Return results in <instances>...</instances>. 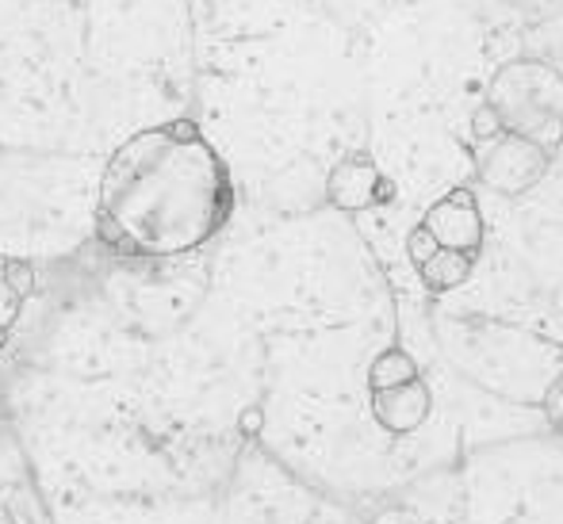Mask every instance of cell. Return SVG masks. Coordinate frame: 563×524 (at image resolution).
Masks as SVG:
<instances>
[{
    "mask_svg": "<svg viewBox=\"0 0 563 524\" xmlns=\"http://www.w3.org/2000/svg\"><path fill=\"white\" fill-rule=\"evenodd\" d=\"M544 406H549V417L563 428V379L549 391V402H544Z\"/></svg>",
    "mask_w": 563,
    "mask_h": 524,
    "instance_id": "13",
    "label": "cell"
},
{
    "mask_svg": "<svg viewBox=\"0 0 563 524\" xmlns=\"http://www.w3.org/2000/svg\"><path fill=\"white\" fill-rule=\"evenodd\" d=\"M438 249H441L438 237H433L426 226H415V230H410V237H407V253H410V260H415V268H418V265H426V260H430Z\"/></svg>",
    "mask_w": 563,
    "mask_h": 524,
    "instance_id": "10",
    "label": "cell"
},
{
    "mask_svg": "<svg viewBox=\"0 0 563 524\" xmlns=\"http://www.w3.org/2000/svg\"><path fill=\"white\" fill-rule=\"evenodd\" d=\"M234 185L223 157L177 119L139 131L108 157L97 192V234L123 257H185L227 226Z\"/></svg>",
    "mask_w": 563,
    "mask_h": 524,
    "instance_id": "1",
    "label": "cell"
},
{
    "mask_svg": "<svg viewBox=\"0 0 563 524\" xmlns=\"http://www.w3.org/2000/svg\"><path fill=\"white\" fill-rule=\"evenodd\" d=\"M475 161H479L483 185L503 196H518L544 177V169H549V149L521 138V134H514V131H498L495 138L483 142Z\"/></svg>",
    "mask_w": 563,
    "mask_h": 524,
    "instance_id": "3",
    "label": "cell"
},
{
    "mask_svg": "<svg viewBox=\"0 0 563 524\" xmlns=\"http://www.w3.org/2000/svg\"><path fill=\"white\" fill-rule=\"evenodd\" d=\"M8 276H12V283H15V291H20L23 299L31 296V288H35V272H31L23 260H8Z\"/></svg>",
    "mask_w": 563,
    "mask_h": 524,
    "instance_id": "12",
    "label": "cell"
},
{
    "mask_svg": "<svg viewBox=\"0 0 563 524\" xmlns=\"http://www.w3.org/2000/svg\"><path fill=\"white\" fill-rule=\"evenodd\" d=\"M472 131H475V138H479V142H487V138H495L498 131H506V126H503V119H498L495 108L483 104L479 111H475V119H472Z\"/></svg>",
    "mask_w": 563,
    "mask_h": 524,
    "instance_id": "11",
    "label": "cell"
},
{
    "mask_svg": "<svg viewBox=\"0 0 563 524\" xmlns=\"http://www.w3.org/2000/svg\"><path fill=\"white\" fill-rule=\"evenodd\" d=\"M422 226L438 237L441 249H460V253H479L483 245V214L479 203L467 188H456L445 200H438L430 211H426Z\"/></svg>",
    "mask_w": 563,
    "mask_h": 524,
    "instance_id": "5",
    "label": "cell"
},
{
    "mask_svg": "<svg viewBox=\"0 0 563 524\" xmlns=\"http://www.w3.org/2000/svg\"><path fill=\"white\" fill-rule=\"evenodd\" d=\"M257 425H261V414H257V410H250V414L242 417V428H245V433H253Z\"/></svg>",
    "mask_w": 563,
    "mask_h": 524,
    "instance_id": "14",
    "label": "cell"
},
{
    "mask_svg": "<svg viewBox=\"0 0 563 524\" xmlns=\"http://www.w3.org/2000/svg\"><path fill=\"white\" fill-rule=\"evenodd\" d=\"M20 311H23V296L15 291L12 276H8V257H0V348H4Z\"/></svg>",
    "mask_w": 563,
    "mask_h": 524,
    "instance_id": "9",
    "label": "cell"
},
{
    "mask_svg": "<svg viewBox=\"0 0 563 524\" xmlns=\"http://www.w3.org/2000/svg\"><path fill=\"white\" fill-rule=\"evenodd\" d=\"M410 379H418V364H415V356L402 353V348H387V353H379L368 368L372 391H387V387L410 383Z\"/></svg>",
    "mask_w": 563,
    "mask_h": 524,
    "instance_id": "8",
    "label": "cell"
},
{
    "mask_svg": "<svg viewBox=\"0 0 563 524\" xmlns=\"http://www.w3.org/2000/svg\"><path fill=\"white\" fill-rule=\"evenodd\" d=\"M327 196L341 211H364V208H376V203L391 200L395 185L376 169V161H372L368 154H349L345 161H338L334 172H330Z\"/></svg>",
    "mask_w": 563,
    "mask_h": 524,
    "instance_id": "4",
    "label": "cell"
},
{
    "mask_svg": "<svg viewBox=\"0 0 563 524\" xmlns=\"http://www.w3.org/2000/svg\"><path fill=\"white\" fill-rule=\"evenodd\" d=\"M487 104L498 111L506 131L544 146L563 126V77L537 62H514L490 85Z\"/></svg>",
    "mask_w": 563,
    "mask_h": 524,
    "instance_id": "2",
    "label": "cell"
},
{
    "mask_svg": "<svg viewBox=\"0 0 563 524\" xmlns=\"http://www.w3.org/2000/svg\"><path fill=\"white\" fill-rule=\"evenodd\" d=\"M472 265H475L472 253L438 249L430 260H426V265H418V272H422V283L430 291H452V288H460L467 276H472Z\"/></svg>",
    "mask_w": 563,
    "mask_h": 524,
    "instance_id": "7",
    "label": "cell"
},
{
    "mask_svg": "<svg viewBox=\"0 0 563 524\" xmlns=\"http://www.w3.org/2000/svg\"><path fill=\"white\" fill-rule=\"evenodd\" d=\"M430 387L422 379L387 387V391H372V414L387 433H415L426 417H430Z\"/></svg>",
    "mask_w": 563,
    "mask_h": 524,
    "instance_id": "6",
    "label": "cell"
}]
</instances>
